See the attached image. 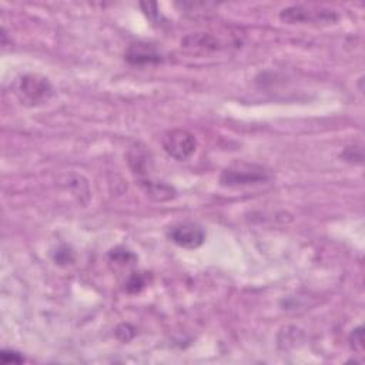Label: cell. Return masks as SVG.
I'll list each match as a JSON object with an SVG mask.
<instances>
[{
  "mask_svg": "<svg viewBox=\"0 0 365 365\" xmlns=\"http://www.w3.org/2000/svg\"><path fill=\"white\" fill-rule=\"evenodd\" d=\"M271 180V173L262 165L237 161L227 167L221 177L220 182L225 187H244L252 184H261Z\"/></svg>",
  "mask_w": 365,
  "mask_h": 365,
  "instance_id": "1",
  "label": "cell"
},
{
  "mask_svg": "<svg viewBox=\"0 0 365 365\" xmlns=\"http://www.w3.org/2000/svg\"><path fill=\"white\" fill-rule=\"evenodd\" d=\"M53 93L54 90L48 78L40 74L23 76L19 80L17 88H16V94L21 101V104L30 106V107L47 103L51 98Z\"/></svg>",
  "mask_w": 365,
  "mask_h": 365,
  "instance_id": "2",
  "label": "cell"
},
{
  "mask_svg": "<svg viewBox=\"0 0 365 365\" xmlns=\"http://www.w3.org/2000/svg\"><path fill=\"white\" fill-rule=\"evenodd\" d=\"M161 145L170 157L184 161L195 153L197 140L194 134H191L190 131L175 128V130H168L163 134Z\"/></svg>",
  "mask_w": 365,
  "mask_h": 365,
  "instance_id": "3",
  "label": "cell"
},
{
  "mask_svg": "<svg viewBox=\"0 0 365 365\" xmlns=\"http://www.w3.org/2000/svg\"><path fill=\"white\" fill-rule=\"evenodd\" d=\"M285 23H332L336 20V14L329 10H312L311 7L294 6L284 9L279 14Z\"/></svg>",
  "mask_w": 365,
  "mask_h": 365,
  "instance_id": "4",
  "label": "cell"
},
{
  "mask_svg": "<svg viewBox=\"0 0 365 365\" xmlns=\"http://www.w3.org/2000/svg\"><path fill=\"white\" fill-rule=\"evenodd\" d=\"M168 238L178 247L194 250L202 245L205 234L202 228L192 222H180L168 228Z\"/></svg>",
  "mask_w": 365,
  "mask_h": 365,
  "instance_id": "5",
  "label": "cell"
},
{
  "mask_svg": "<svg viewBox=\"0 0 365 365\" xmlns=\"http://www.w3.org/2000/svg\"><path fill=\"white\" fill-rule=\"evenodd\" d=\"M125 60L133 66L157 64L163 60L161 53L148 43H133L124 53Z\"/></svg>",
  "mask_w": 365,
  "mask_h": 365,
  "instance_id": "6",
  "label": "cell"
},
{
  "mask_svg": "<svg viewBox=\"0 0 365 365\" xmlns=\"http://www.w3.org/2000/svg\"><path fill=\"white\" fill-rule=\"evenodd\" d=\"M218 40L208 33H192L181 40V47L194 54H207L218 50Z\"/></svg>",
  "mask_w": 365,
  "mask_h": 365,
  "instance_id": "7",
  "label": "cell"
},
{
  "mask_svg": "<svg viewBox=\"0 0 365 365\" xmlns=\"http://www.w3.org/2000/svg\"><path fill=\"white\" fill-rule=\"evenodd\" d=\"M140 185L143 187L144 192L151 197L153 200L157 201H165L174 197V190L164 184V182H157V181H150V180H141Z\"/></svg>",
  "mask_w": 365,
  "mask_h": 365,
  "instance_id": "8",
  "label": "cell"
},
{
  "mask_svg": "<svg viewBox=\"0 0 365 365\" xmlns=\"http://www.w3.org/2000/svg\"><path fill=\"white\" fill-rule=\"evenodd\" d=\"M128 163H130L134 173L144 174L145 168H147V164H148V157L141 148H138L135 145L128 153Z\"/></svg>",
  "mask_w": 365,
  "mask_h": 365,
  "instance_id": "9",
  "label": "cell"
},
{
  "mask_svg": "<svg viewBox=\"0 0 365 365\" xmlns=\"http://www.w3.org/2000/svg\"><path fill=\"white\" fill-rule=\"evenodd\" d=\"M351 346L354 348V351H356L358 354L364 352V328L358 327L355 329H352L351 332Z\"/></svg>",
  "mask_w": 365,
  "mask_h": 365,
  "instance_id": "10",
  "label": "cell"
},
{
  "mask_svg": "<svg viewBox=\"0 0 365 365\" xmlns=\"http://www.w3.org/2000/svg\"><path fill=\"white\" fill-rule=\"evenodd\" d=\"M341 157L348 161V163H358L361 164L362 163V148L359 147H346L345 151L341 154Z\"/></svg>",
  "mask_w": 365,
  "mask_h": 365,
  "instance_id": "11",
  "label": "cell"
},
{
  "mask_svg": "<svg viewBox=\"0 0 365 365\" xmlns=\"http://www.w3.org/2000/svg\"><path fill=\"white\" fill-rule=\"evenodd\" d=\"M0 358H1V362L3 364H9V362H16V364H21L24 361V358L16 352V351H11V349H3L1 354H0Z\"/></svg>",
  "mask_w": 365,
  "mask_h": 365,
  "instance_id": "12",
  "label": "cell"
},
{
  "mask_svg": "<svg viewBox=\"0 0 365 365\" xmlns=\"http://www.w3.org/2000/svg\"><path fill=\"white\" fill-rule=\"evenodd\" d=\"M143 285H144V282H143V279L140 278V275H133V277L130 278V281L127 282V288H128V289H131V287H134L133 291H138Z\"/></svg>",
  "mask_w": 365,
  "mask_h": 365,
  "instance_id": "13",
  "label": "cell"
}]
</instances>
